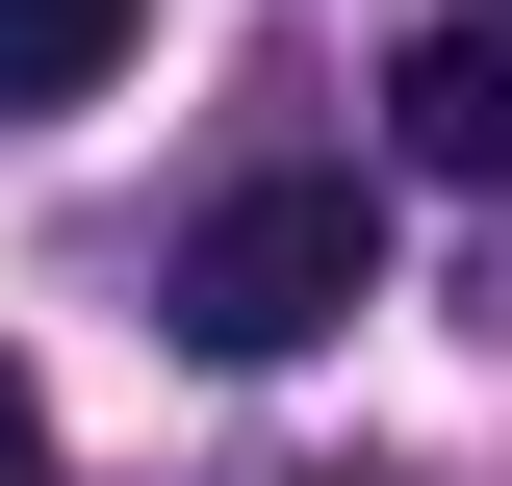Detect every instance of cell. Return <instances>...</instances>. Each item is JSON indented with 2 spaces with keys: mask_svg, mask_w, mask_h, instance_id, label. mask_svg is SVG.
Masks as SVG:
<instances>
[{
  "mask_svg": "<svg viewBox=\"0 0 512 486\" xmlns=\"http://www.w3.org/2000/svg\"><path fill=\"white\" fill-rule=\"evenodd\" d=\"M154 307H180L205 359H308V333H359V307H384V205L333 180V154H282V180H231V205L180 231V282H154Z\"/></svg>",
  "mask_w": 512,
  "mask_h": 486,
  "instance_id": "6da1fadb",
  "label": "cell"
},
{
  "mask_svg": "<svg viewBox=\"0 0 512 486\" xmlns=\"http://www.w3.org/2000/svg\"><path fill=\"white\" fill-rule=\"evenodd\" d=\"M384 128H410V180H512V26H410Z\"/></svg>",
  "mask_w": 512,
  "mask_h": 486,
  "instance_id": "7a4b0ae2",
  "label": "cell"
},
{
  "mask_svg": "<svg viewBox=\"0 0 512 486\" xmlns=\"http://www.w3.org/2000/svg\"><path fill=\"white\" fill-rule=\"evenodd\" d=\"M0 486H52V384H26V359H0Z\"/></svg>",
  "mask_w": 512,
  "mask_h": 486,
  "instance_id": "277c9868",
  "label": "cell"
},
{
  "mask_svg": "<svg viewBox=\"0 0 512 486\" xmlns=\"http://www.w3.org/2000/svg\"><path fill=\"white\" fill-rule=\"evenodd\" d=\"M231 486H384V461H231Z\"/></svg>",
  "mask_w": 512,
  "mask_h": 486,
  "instance_id": "5b68a950",
  "label": "cell"
},
{
  "mask_svg": "<svg viewBox=\"0 0 512 486\" xmlns=\"http://www.w3.org/2000/svg\"><path fill=\"white\" fill-rule=\"evenodd\" d=\"M154 0H0V103H103Z\"/></svg>",
  "mask_w": 512,
  "mask_h": 486,
  "instance_id": "3957f363",
  "label": "cell"
}]
</instances>
